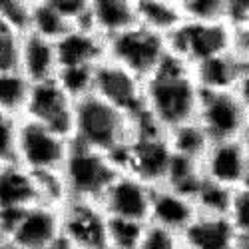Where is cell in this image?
<instances>
[{"instance_id":"obj_1","label":"cell","mask_w":249,"mask_h":249,"mask_svg":"<svg viewBox=\"0 0 249 249\" xmlns=\"http://www.w3.org/2000/svg\"><path fill=\"white\" fill-rule=\"evenodd\" d=\"M199 98L192 68L172 54H165L156 74L143 82V114L165 134L196 120Z\"/></svg>"},{"instance_id":"obj_2","label":"cell","mask_w":249,"mask_h":249,"mask_svg":"<svg viewBox=\"0 0 249 249\" xmlns=\"http://www.w3.org/2000/svg\"><path fill=\"white\" fill-rule=\"evenodd\" d=\"M134 138V120L96 94L76 102L72 142L114 158Z\"/></svg>"},{"instance_id":"obj_3","label":"cell","mask_w":249,"mask_h":249,"mask_svg":"<svg viewBox=\"0 0 249 249\" xmlns=\"http://www.w3.org/2000/svg\"><path fill=\"white\" fill-rule=\"evenodd\" d=\"M60 174L66 185L68 201L74 199L98 203L102 194L112 183V179L120 174V170L116 168L110 156L78 146L72 142L68 158Z\"/></svg>"},{"instance_id":"obj_4","label":"cell","mask_w":249,"mask_h":249,"mask_svg":"<svg viewBox=\"0 0 249 249\" xmlns=\"http://www.w3.org/2000/svg\"><path fill=\"white\" fill-rule=\"evenodd\" d=\"M72 140L34 120L20 118L16 136V163L32 174H60Z\"/></svg>"},{"instance_id":"obj_5","label":"cell","mask_w":249,"mask_h":249,"mask_svg":"<svg viewBox=\"0 0 249 249\" xmlns=\"http://www.w3.org/2000/svg\"><path fill=\"white\" fill-rule=\"evenodd\" d=\"M165 54H168L165 38L136 24L126 32L108 38L106 60L126 68L142 82H146L156 74Z\"/></svg>"},{"instance_id":"obj_6","label":"cell","mask_w":249,"mask_h":249,"mask_svg":"<svg viewBox=\"0 0 249 249\" xmlns=\"http://www.w3.org/2000/svg\"><path fill=\"white\" fill-rule=\"evenodd\" d=\"M165 48L168 54L192 68L207 58L233 50V28L230 22H183L165 36Z\"/></svg>"},{"instance_id":"obj_7","label":"cell","mask_w":249,"mask_h":249,"mask_svg":"<svg viewBox=\"0 0 249 249\" xmlns=\"http://www.w3.org/2000/svg\"><path fill=\"white\" fill-rule=\"evenodd\" d=\"M196 122L213 142L241 140L249 128V112L233 92H201Z\"/></svg>"},{"instance_id":"obj_8","label":"cell","mask_w":249,"mask_h":249,"mask_svg":"<svg viewBox=\"0 0 249 249\" xmlns=\"http://www.w3.org/2000/svg\"><path fill=\"white\" fill-rule=\"evenodd\" d=\"M94 94L128 114L132 120L143 114V82L110 60L96 66Z\"/></svg>"},{"instance_id":"obj_9","label":"cell","mask_w":249,"mask_h":249,"mask_svg":"<svg viewBox=\"0 0 249 249\" xmlns=\"http://www.w3.org/2000/svg\"><path fill=\"white\" fill-rule=\"evenodd\" d=\"M74 106L76 102L68 98V94L60 88V84L54 78L48 82H40V84H32L24 118L34 120L54 130L56 134L72 140Z\"/></svg>"},{"instance_id":"obj_10","label":"cell","mask_w":249,"mask_h":249,"mask_svg":"<svg viewBox=\"0 0 249 249\" xmlns=\"http://www.w3.org/2000/svg\"><path fill=\"white\" fill-rule=\"evenodd\" d=\"M199 168L203 179L235 192L245 183L249 168V146L245 138L213 142L199 161Z\"/></svg>"},{"instance_id":"obj_11","label":"cell","mask_w":249,"mask_h":249,"mask_svg":"<svg viewBox=\"0 0 249 249\" xmlns=\"http://www.w3.org/2000/svg\"><path fill=\"white\" fill-rule=\"evenodd\" d=\"M152 192L154 188L148 183L126 172H120L108 185V190L102 194L98 205L108 217L148 223Z\"/></svg>"},{"instance_id":"obj_12","label":"cell","mask_w":249,"mask_h":249,"mask_svg":"<svg viewBox=\"0 0 249 249\" xmlns=\"http://www.w3.org/2000/svg\"><path fill=\"white\" fill-rule=\"evenodd\" d=\"M106 227L108 215L94 201L70 199L62 207V235L78 249H108Z\"/></svg>"},{"instance_id":"obj_13","label":"cell","mask_w":249,"mask_h":249,"mask_svg":"<svg viewBox=\"0 0 249 249\" xmlns=\"http://www.w3.org/2000/svg\"><path fill=\"white\" fill-rule=\"evenodd\" d=\"M62 237V207L36 203L18 215L6 239L22 249H46Z\"/></svg>"},{"instance_id":"obj_14","label":"cell","mask_w":249,"mask_h":249,"mask_svg":"<svg viewBox=\"0 0 249 249\" xmlns=\"http://www.w3.org/2000/svg\"><path fill=\"white\" fill-rule=\"evenodd\" d=\"M58 70L74 66L96 68L106 60L108 40L90 26H72L64 36L54 42Z\"/></svg>"},{"instance_id":"obj_15","label":"cell","mask_w":249,"mask_h":249,"mask_svg":"<svg viewBox=\"0 0 249 249\" xmlns=\"http://www.w3.org/2000/svg\"><path fill=\"white\" fill-rule=\"evenodd\" d=\"M197 215H199L197 207L190 196L179 194L168 188V185L154 188L150 201V215H148L150 225L181 235Z\"/></svg>"},{"instance_id":"obj_16","label":"cell","mask_w":249,"mask_h":249,"mask_svg":"<svg viewBox=\"0 0 249 249\" xmlns=\"http://www.w3.org/2000/svg\"><path fill=\"white\" fill-rule=\"evenodd\" d=\"M179 239L183 249H235L239 235L227 215L199 213Z\"/></svg>"},{"instance_id":"obj_17","label":"cell","mask_w":249,"mask_h":249,"mask_svg":"<svg viewBox=\"0 0 249 249\" xmlns=\"http://www.w3.org/2000/svg\"><path fill=\"white\" fill-rule=\"evenodd\" d=\"M36 203H42L36 176L18 163L2 165L0 168V213L24 212Z\"/></svg>"},{"instance_id":"obj_18","label":"cell","mask_w":249,"mask_h":249,"mask_svg":"<svg viewBox=\"0 0 249 249\" xmlns=\"http://www.w3.org/2000/svg\"><path fill=\"white\" fill-rule=\"evenodd\" d=\"M30 84L54 80L58 74V60L54 42L26 32L20 36V66Z\"/></svg>"},{"instance_id":"obj_19","label":"cell","mask_w":249,"mask_h":249,"mask_svg":"<svg viewBox=\"0 0 249 249\" xmlns=\"http://www.w3.org/2000/svg\"><path fill=\"white\" fill-rule=\"evenodd\" d=\"M243 62L230 50L192 66V76L201 92H233Z\"/></svg>"},{"instance_id":"obj_20","label":"cell","mask_w":249,"mask_h":249,"mask_svg":"<svg viewBox=\"0 0 249 249\" xmlns=\"http://www.w3.org/2000/svg\"><path fill=\"white\" fill-rule=\"evenodd\" d=\"M90 28L112 38L138 24L136 0H90Z\"/></svg>"},{"instance_id":"obj_21","label":"cell","mask_w":249,"mask_h":249,"mask_svg":"<svg viewBox=\"0 0 249 249\" xmlns=\"http://www.w3.org/2000/svg\"><path fill=\"white\" fill-rule=\"evenodd\" d=\"M138 24L160 36H170L185 20L179 0H136Z\"/></svg>"},{"instance_id":"obj_22","label":"cell","mask_w":249,"mask_h":249,"mask_svg":"<svg viewBox=\"0 0 249 249\" xmlns=\"http://www.w3.org/2000/svg\"><path fill=\"white\" fill-rule=\"evenodd\" d=\"M72 26L60 16V12L52 6L50 0H30V22H28L30 34L56 42Z\"/></svg>"},{"instance_id":"obj_23","label":"cell","mask_w":249,"mask_h":249,"mask_svg":"<svg viewBox=\"0 0 249 249\" xmlns=\"http://www.w3.org/2000/svg\"><path fill=\"white\" fill-rule=\"evenodd\" d=\"M168 142H170V148L174 154L196 160V161H201L205 152L212 146V140L207 138V134L203 132V128L196 120L170 130Z\"/></svg>"},{"instance_id":"obj_24","label":"cell","mask_w":249,"mask_h":249,"mask_svg":"<svg viewBox=\"0 0 249 249\" xmlns=\"http://www.w3.org/2000/svg\"><path fill=\"white\" fill-rule=\"evenodd\" d=\"M30 90L32 84L20 70L0 74V112L18 120L24 118Z\"/></svg>"},{"instance_id":"obj_25","label":"cell","mask_w":249,"mask_h":249,"mask_svg":"<svg viewBox=\"0 0 249 249\" xmlns=\"http://www.w3.org/2000/svg\"><path fill=\"white\" fill-rule=\"evenodd\" d=\"M203 176H201V168H199V161L190 160V158H183L174 154L172 161L168 165V172H165V179L161 185H168V188L185 194L194 197L197 185L201 183Z\"/></svg>"},{"instance_id":"obj_26","label":"cell","mask_w":249,"mask_h":249,"mask_svg":"<svg viewBox=\"0 0 249 249\" xmlns=\"http://www.w3.org/2000/svg\"><path fill=\"white\" fill-rule=\"evenodd\" d=\"M231 196L233 192L221 188V185L201 179V183L197 185V190L194 194V203L197 207V213L203 215H227L231 205Z\"/></svg>"},{"instance_id":"obj_27","label":"cell","mask_w":249,"mask_h":249,"mask_svg":"<svg viewBox=\"0 0 249 249\" xmlns=\"http://www.w3.org/2000/svg\"><path fill=\"white\" fill-rule=\"evenodd\" d=\"M94 74H96V68H90V66L60 68L56 74V82L68 94L72 102H80L94 94Z\"/></svg>"},{"instance_id":"obj_28","label":"cell","mask_w":249,"mask_h":249,"mask_svg":"<svg viewBox=\"0 0 249 249\" xmlns=\"http://www.w3.org/2000/svg\"><path fill=\"white\" fill-rule=\"evenodd\" d=\"M148 223L108 217L106 227V247L108 249H136L146 233Z\"/></svg>"},{"instance_id":"obj_29","label":"cell","mask_w":249,"mask_h":249,"mask_svg":"<svg viewBox=\"0 0 249 249\" xmlns=\"http://www.w3.org/2000/svg\"><path fill=\"white\" fill-rule=\"evenodd\" d=\"M179 8L185 22H227V0H179Z\"/></svg>"},{"instance_id":"obj_30","label":"cell","mask_w":249,"mask_h":249,"mask_svg":"<svg viewBox=\"0 0 249 249\" xmlns=\"http://www.w3.org/2000/svg\"><path fill=\"white\" fill-rule=\"evenodd\" d=\"M0 18L10 32L24 36L30 22V0H0Z\"/></svg>"},{"instance_id":"obj_31","label":"cell","mask_w":249,"mask_h":249,"mask_svg":"<svg viewBox=\"0 0 249 249\" xmlns=\"http://www.w3.org/2000/svg\"><path fill=\"white\" fill-rule=\"evenodd\" d=\"M18 122V118L0 112V168L8 163H16Z\"/></svg>"},{"instance_id":"obj_32","label":"cell","mask_w":249,"mask_h":249,"mask_svg":"<svg viewBox=\"0 0 249 249\" xmlns=\"http://www.w3.org/2000/svg\"><path fill=\"white\" fill-rule=\"evenodd\" d=\"M237 235H249V185H241L231 196V205L227 212Z\"/></svg>"},{"instance_id":"obj_33","label":"cell","mask_w":249,"mask_h":249,"mask_svg":"<svg viewBox=\"0 0 249 249\" xmlns=\"http://www.w3.org/2000/svg\"><path fill=\"white\" fill-rule=\"evenodd\" d=\"M136 249H183V245H181L179 235L148 223L146 233H143Z\"/></svg>"},{"instance_id":"obj_34","label":"cell","mask_w":249,"mask_h":249,"mask_svg":"<svg viewBox=\"0 0 249 249\" xmlns=\"http://www.w3.org/2000/svg\"><path fill=\"white\" fill-rule=\"evenodd\" d=\"M20 66V36L2 34L0 36V74L16 72Z\"/></svg>"},{"instance_id":"obj_35","label":"cell","mask_w":249,"mask_h":249,"mask_svg":"<svg viewBox=\"0 0 249 249\" xmlns=\"http://www.w3.org/2000/svg\"><path fill=\"white\" fill-rule=\"evenodd\" d=\"M225 20L233 30L249 24V0H227Z\"/></svg>"},{"instance_id":"obj_36","label":"cell","mask_w":249,"mask_h":249,"mask_svg":"<svg viewBox=\"0 0 249 249\" xmlns=\"http://www.w3.org/2000/svg\"><path fill=\"white\" fill-rule=\"evenodd\" d=\"M233 52L241 58V62L249 64V24L233 30Z\"/></svg>"},{"instance_id":"obj_37","label":"cell","mask_w":249,"mask_h":249,"mask_svg":"<svg viewBox=\"0 0 249 249\" xmlns=\"http://www.w3.org/2000/svg\"><path fill=\"white\" fill-rule=\"evenodd\" d=\"M233 94L235 98L241 102V106L249 112V64L243 62V68H241V74L237 78V84L233 88Z\"/></svg>"},{"instance_id":"obj_38","label":"cell","mask_w":249,"mask_h":249,"mask_svg":"<svg viewBox=\"0 0 249 249\" xmlns=\"http://www.w3.org/2000/svg\"><path fill=\"white\" fill-rule=\"evenodd\" d=\"M46 249H78V247H76L72 241H68L64 235H62L58 241H54V243H52V245H48Z\"/></svg>"},{"instance_id":"obj_39","label":"cell","mask_w":249,"mask_h":249,"mask_svg":"<svg viewBox=\"0 0 249 249\" xmlns=\"http://www.w3.org/2000/svg\"><path fill=\"white\" fill-rule=\"evenodd\" d=\"M0 249H22V247H18L14 241H10L6 237H0Z\"/></svg>"},{"instance_id":"obj_40","label":"cell","mask_w":249,"mask_h":249,"mask_svg":"<svg viewBox=\"0 0 249 249\" xmlns=\"http://www.w3.org/2000/svg\"><path fill=\"white\" fill-rule=\"evenodd\" d=\"M235 249H249V235H239Z\"/></svg>"},{"instance_id":"obj_41","label":"cell","mask_w":249,"mask_h":249,"mask_svg":"<svg viewBox=\"0 0 249 249\" xmlns=\"http://www.w3.org/2000/svg\"><path fill=\"white\" fill-rule=\"evenodd\" d=\"M8 32H10L8 26L2 22V18H0V36H2V34H8ZM10 34H14V32H10ZM16 36H18V34H16Z\"/></svg>"},{"instance_id":"obj_42","label":"cell","mask_w":249,"mask_h":249,"mask_svg":"<svg viewBox=\"0 0 249 249\" xmlns=\"http://www.w3.org/2000/svg\"><path fill=\"white\" fill-rule=\"evenodd\" d=\"M245 142H247V146H249V128H247V134H245Z\"/></svg>"}]
</instances>
